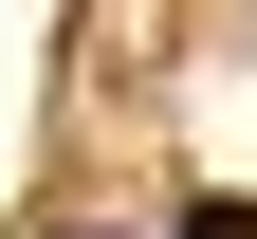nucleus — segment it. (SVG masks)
<instances>
[{"label":"nucleus","mask_w":257,"mask_h":239,"mask_svg":"<svg viewBox=\"0 0 257 239\" xmlns=\"http://www.w3.org/2000/svg\"><path fill=\"white\" fill-rule=\"evenodd\" d=\"M184 239H257V202H184Z\"/></svg>","instance_id":"obj_1"},{"label":"nucleus","mask_w":257,"mask_h":239,"mask_svg":"<svg viewBox=\"0 0 257 239\" xmlns=\"http://www.w3.org/2000/svg\"><path fill=\"white\" fill-rule=\"evenodd\" d=\"M55 239H128V221H55Z\"/></svg>","instance_id":"obj_2"}]
</instances>
